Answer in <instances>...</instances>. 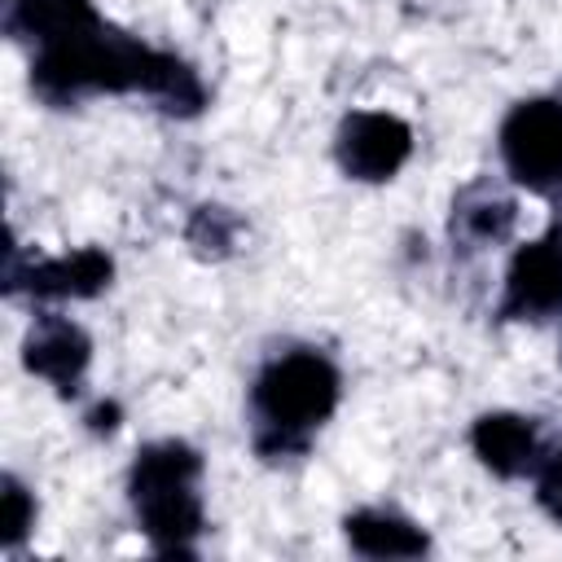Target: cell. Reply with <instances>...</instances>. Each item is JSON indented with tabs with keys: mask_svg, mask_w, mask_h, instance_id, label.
I'll list each match as a JSON object with an SVG mask.
<instances>
[{
	"mask_svg": "<svg viewBox=\"0 0 562 562\" xmlns=\"http://www.w3.org/2000/svg\"><path fill=\"white\" fill-rule=\"evenodd\" d=\"M255 413H259V448L290 452L303 448L307 430L321 426L338 404V369L321 351H285L255 378Z\"/></svg>",
	"mask_w": 562,
	"mask_h": 562,
	"instance_id": "obj_1",
	"label": "cell"
},
{
	"mask_svg": "<svg viewBox=\"0 0 562 562\" xmlns=\"http://www.w3.org/2000/svg\"><path fill=\"white\" fill-rule=\"evenodd\" d=\"M198 470V452L180 439L149 443L132 465V501L158 553H193V536L202 531V501L193 492Z\"/></svg>",
	"mask_w": 562,
	"mask_h": 562,
	"instance_id": "obj_2",
	"label": "cell"
},
{
	"mask_svg": "<svg viewBox=\"0 0 562 562\" xmlns=\"http://www.w3.org/2000/svg\"><path fill=\"white\" fill-rule=\"evenodd\" d=\"M501 154L518 184L562 189V101H522L501 123Z\"/></svg>",
	"mask_w": 562,
	"mask_h": 562,
	"instance_id": "obj_3",
	"label": "cell"
},
{
	"mask_svg": "<svg viewBox=\"0 0 562 562\" xmlns=\"http://www.w3.org/2000/svg\"><path fill=\"white\" fill-rule=\"evenodd\" d=\"M413 154V132L395 114H351L338 132V162L351 180H391Z\"/></svg>",
	"mask_w": 562,
	"mask_h": 562,
	"instance_id": "obj_4",
	"label": "cell"
},
{
	"mask_svg": "<svg viewBox=\"0 0 562 562\" xmlns=\"http://www.w3.org/2000/svg\"><path fill=\"white\" fill-rule=\"evenodd\" d=\"M562 307V237L531 241L505 277V316H553Z\"/></svg>",
	"mask_w": 562,
	"mask_h": 562,
	"instance_id": "obj_5",
	"label": "cell"
},
{
	"mask_svg": "<svg viewBox=\"0 0 562 562\" xmlns=\"http://www.w3.org/2000/svg\"><path fill=\"white\" fill-rule=\"evenodd\" d=\"M26 369L31 373H40V378H48L53 386H61V391H75V382H79V373H83V364H88V338H83V329L79 325H70L66 316H44L31 334H26Z\"/></svg>",
	"mask_w": 562,
	"mask_h": 562,
	"instance_id": "obj_6",
	"label": "cell"
},
{
	"mask_svg": "<svg viewBox=\"0 0 562 562\" xmlns=\"http://www.w3.org/2000/svg\"><path fill=\"white\" fill-rule=\"evenodd\" d=\"M479 461L501 474V479H514V474H527L536 470L540 461V443H536V426L518 413H487L474 422V435H470Z\"/></svg>",
	"mask_w": 562,
	"mask_h": 562,
	"instance_id": "obj_7",
	"label": "cell"
},
{
	"mask_svg": "<svg viewBox=\"0 0 562 562\" xmlns=\"http://www.w3.org/2000/svg\"><path fill=\"white\" fill-rule=\"evenodd\" d=\"M342 527H347L351 549L364 558H422L430 549V540L417 522L386 514V509H360Z\"/></svg>",
	"mask_w": 562,
	"mask_h": 562,
	"instance_id": "obj_8",
	"label": "cell"
},
{
	"mask_svg": "<svg viewBox=\"0 0 562 562\" xmlns=\"http://www.w3.org/2000/svg\"><path fill=\"white\" fill-rule=\"evenodd\" d=\"M9 26L35 35L40 48H48L61 40H79V35L97 31L101 22H97L88 0H13Z\"/></svg>",
	"mask_w": 562,
	"mask_h": 562,
	"instance_id": "obj_9",
	"label": "cell"
},
{
	"mask_svg": "<svg viewBox=\"0 0 562 562\" xmlns=\"http://www.w3.org/2000/svg\"><path fill=\"white\" fill-rule=\"evenodd\" d=\"M514 228V202L505 193H496L492 184H474L457 198L452 206V233L470 246H492L505 241Z\"/></svg>",
	"mask_w": 562,
	"mask_h": 562,
	"instance_id": "obj_10",
	"label": "cell"
},
{
	"mask_svg": "<svg viewBox=\"0 0 562 562\" xmlns=\"http://www.w3.org/2000/svg\"><path fill=\"white\" fill-rule=\"evenodd\" d=\"M105 281H110V259L101 250H75L66 259L31 268L26 285H31V294H57V299L75 294V299H83V294H97Z\"/></svg>",
	"mask_w": 562,
	"mask_h": 562,
	"instance_id": "obj_11",
	"label": "cell"
},
{
	"mask_svg": "<svg viewBox=\"0 0 562 562\" xmlns=\"http://www.w3.org/2000/svg\"><path fill=\"white\" fill-rule=\"evenodd\" d=\"M35 522V501L26 496V487L18 479H4V527H0V540L4 544H18Z\"/></svg>",
	"mask_w": 562,
	"mask_h": 562,
	"instance_id": "obj_12",
	"label": "cell"
},
{
	"mask_svg": "<svg viewBox=\"0 0 562 562\" xmlns=\"http://www.w3.org/2000/svg\"><path fill=\"white\" fill-rule=\"evenodd\" d=\"M536 496H540V505L562 522V448L536 461Z\"/></svg>",
	"mask_w": 562,
	"mask_h": 562,
	"instance_id": "obj_13",
	"label": "cell"
}]
</instances>
